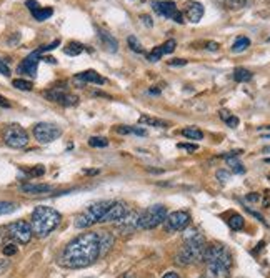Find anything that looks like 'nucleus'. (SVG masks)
I'll return each instance as SVG.
<instances>
[{
	"mask_svg": "<svg viewBox=\"0 0 270 278\" xmlns=\"http://www.w3.org/2000/svg\"><path fill=\"white\" fill-rule=\"evenodd\" d=\"M250 47V40L247 37H239L235 42L232 45V52H235V54H240V52H245Z\"/></svg>",
	"mask_w": 270,
	"mask_h": 278,
	"instance_id": "obj_28",
	"label": "nucleus"
},
{
	"mask_svg": "<svg viewBox=\"0 0 270 278\" xmlns=\"http://www.w3.org/2000/svg\"><path fill=\"white\" fill-rule=\"evenodd\" d=\"M0 107H5V109H9L10 107V102L7 98H5L4 95H0Z\"/></svg>",
	"mask_w": 270,
	"mask_h": 278,
	"instance_id": "obj_42",
	"label": "nucleus"
},
{
	"mask_svg": "<svg viewBox=\"0 0 270 278\" xmlns=\"http://www.w3.org/2000/svg\"><path fill=\"white\" fill-rule=\"evenodd\" d=\"M140 125H150V127H158V128H167L168 123L165 120H160V118H154L149 115H142L139 118Z\"/></svg>",
	"mask_w": 270,
	"mask_h": 278,
	"instance_id": "obj_22",
	"label": "nucleus"
},
{
	"mask_svg": "<svg viewBox=\"0 0 270 278\" xmlns=\"http://www.w3.org/2000/svg\"><path fill=\"white\" fill-rule=\"evenodd\" d=\"M32 14V17L37 22H44V20H47L49 17H52V14H54V10H52L50 7H45V9H42V7H37L35 10H32L30 12Z\"/></svg>",
	"mask_w": 270,
	"mask_h": 278,
	"instance_id": "obj_24",
	"label": "nucleus"
},
{
	"mask_svg": "<svg viewBox=\"0 0 270 278\" xmlns=\"http://www.w3.org/2000/svg\"><path fill=\"white\" fill-rule=\"evenodd\" d=\"M120 278H132V275L130 273H125V275H122Z\"/></svg>",
	"mask_w": 270,
	"mask_h": 278,
	"instance_id": "obj_49",
	"label": "nucleus"
},
{
	"mask_svg": "<svg viewBox=\"0 0 270 278\" xmlns=\"http://www.w3.org/2000/svg\"><path fill=\"white\" fill-rule=\"evenodd\" d=\"M184 15L192 23L200 22V19L204 17V5L200 2H195V0H189L184 5Z\"/></svg>",
	"mask_w": 270,
	"mask_h": 278,
	"instance_id": "obj_16",
	"label": "nucleus"
},
{
	"mask_svg": "<svg viewBox=\"0 0 270 278\" xmlns=\"http://www.w3.org/2000/svg\"><path fill=\"white\" fill-rule=\"evenodd\" d=\"M4 232H5L4 233L5 238L14 240L20 245H27L28 241L32 240V235H33L30 223L25 222V220H19V222L7 225V227L4 228Z\"/></svg>",
	"mask_w": 270,
	"mask_h": 278,
	"instance_id": "obj_7",
	"label": "nucleus"
},
{
	"mask_svg": "<svg viewBox=\"0 0 270 278\" xmlns=\"http://www.w3.org/2000/svg\"><path fill=\"white\" fill-rule=\"evenodd\" d=\"M62 215L58 214L55 208L52 206H35V210L32 212V218H30V227L33 235H37L39 238H45L49 236L54 230L60 225Z\"/></svg>",
	"mask_w": 270,
	"mask_h": 278,
	"instance_id": "obj_4",
	"label": "nucleus"
},
{
	"mask_svg": "<svg viewBox=\"0 0 270 278\" xmlns=\"http://www.w3.org/2000/svg\"><path fill=\"white\" fill-rule=\"evenodd\" d=\"M263 152H267V153H268V152H270V147H267V149H265V150H263Z\"/></svg>",
	"mask_w": 270,
	"mask_h": 278,
	"instance_id": "obj_51",
	"label": "nucleus"
},
{
	"mask_svg": "<svg viewBox=\"0 0 270 278\" xmlns=\"http://www.w3.org/2000/svg\"><path fill=\"white\" fill-rule=\"evenodd\" d=\"M12 85H14L15 88H19V90H23V92H28L32 90V82L30 80H25V79H15L14 82H12Z\"/></svg>",
	"mask_w": 270,
	"mask_h": 278,
	"instance_id": "obj_32",
	"label": "nucleus"
},
{
	"mask_svg": "<svg viewBox=\"0 0 270 278\" xmlns=\"http://www.w3.org/2000/svg\"><path fill=\"white\" fill-rule=\"evenodd\" d=\"M207 49H209V50H212V52L219 50V44H217V42H209V44H207Z\"/></svg>",
	"mask_w": 270,
	"mask_h": 278,
	"instance_id": "obj_44",
	"label": "nucleus"
},
{
	"mask_svg": "<svg viewBox=\"0 0 270 278\" xmlns=\"http://www.w3.org/2000/svg\"><path fill=\"white\" fill-rule=\"evenodd\" d=\"M42 60V52L39 49L30 52L25 58L22 60V63L17 67V72L20 75H27V77H35L37 75V68H39V63Z\"/></svg>",
	"mask_w": 270,
	"mask_h": 278,
	"instance_id": "obj_14",
	"label": "nucleus"
},
{
	"mask_svg": "<svg viewBox=\"0 0 270 278\" xmlns=\"http://www.w3.org/2000/svg\"><path fill=\"white\" fill-rule=\"evenodd\" d=\"M204 262L207 263V271L202 278H228V271L232 268V253L227 247L207 245Z\"/></svg>",
	"mask_w": 270,
	"mask_h": 278,
	"instance_id": "obj_3",
	"label": "nucleus"
},
{
	"mask_svg": "<svg viewBox=\"0 0 270 278\" xmlns=\"http://www.w3.org/2000/svg\"><path fill=\"white\" fill-rule=\"evenodd\" d=\"M180 150H185V152H197L198 150V145H195V144H179L177 145Z\"/></svg>",
	"mask_w": 270,
	"mask_h": 278,
	"instance_id": "obj_36",
	"label": "nucleus"
},
{
	"mask_svg": "<svg viewBox=\"0 0 270 278\" xmlns=\"http://www.w3.org/2000/svg\"><path fill=\"white\" fill-rule=\"evenodd\" d=\"M85 173L87 175H95V173H98V171L97 170H85Z\"/></svg>",
	"mask_w": 270,
	"mask_h": 278,
	"instance_id": "obj_47",
	"label": "nucleus"
},
{
	"mask_svg": "<svg viewBox=\"0 0 270 278\" xmlns=\"http://www.w3.org/2000/svg\"><path fill=\"white\" fill-rule=\"evenodd\" d=\"M182 135L190 140H202L204 138V132L202 130H198L197 127H187L182 130Z\"/></svg>",
	"mask_w": 270,
	"mask_h": 278,
	"instance_id": "obj_26",
	"label": "nucleus"
},
{
	"mask_svg": "<svg viewBox=\"0 0 270 278\" xmlns=\"http://www.w3.org/2000/svg\"><path fill=\"white\" fill-rule=\"evenodd\" d=\"M175 47H177V42H175L174 39H170V40H167V42H163L162 45L155 47L150 54H147V60L149 62H158L163 55L172 54V52L175 50Z\"/></svg>",
	"mask_w": 270,
	"mask_h": 278,
	"instance_id": "obj_18",
	"label": "nucleus"
},
{
	"mask_svg": "<svg viewBox=\"0 0 270 278\" xmlns=\"http://www.w3.org/2000/svg\"><path fill=\"white\" fill-rule=\"evenodd\" d=\"M97 37H98V40H100L102 45H104L109 52H112V54H115V52L119 50V42H117V40H115L109 32H105V30H100V28H97Z\"/></svg>",
	"mask_w": 270,
	"mask_h": 278,
	"instance_id": "obj_20",
	"label": "nucleus"
},
{
	"mask_svg": "<svg viewBox=\"0 0 270 278\" xmlns=\"http://www.w3.org/2000/svg\"><path fill=\"white\" fill-rule=\"evenodd\" d=\"M127 44H128V47H130V50L135 52V54H144V47L139 42V39L135 37V35H130V37L127 39Z\"/></svg>",
	"mask_w": 270,
	"mask_h": 278,
	"instance_id": "obj_31",
	"label": "nucleus"
},
{
	"mask_svg": "<svg viewBox=\"0 0 270 278\" xmlns=\"http://www.w3.org/2000/svg\"><path fill=\"white\" fill-rule=\"evenodd\" d=\"M117 132L122 133V135L133 133V135H139V137H144V135H147V132L142 127H125V125H120V127H117Z\"/></svg>",
	"mask_w": 270,
	"mask_h": 278,
	"instance_id": "obj_27",
	"label": "nucleus"
},
{
	"mask_svg": "<svg viewBox=\"0 0 270 278\" xmlns=\"http://www.w3.org/2000/svg\"><path fill=\"white\" fill-rule=\"evenodd\" d=\"M220 118L227 123V127L235 128L239 125V118L235 115H232L228 110H220Z\"/></svg>",
	"mask_w": 270,
	"mask_h": 278,
	"instance_id": "obj_29",
	"label": "nucleus"
},
{
	"mask_svg": "<svg viewBox=\"0 0 270 278\" xmlns=\"http://www.w3.org/2000/svg\"><path fill=\"white\" fill-rule=\"evenodd\" d=\"M114 200H104V202H97L90 205L89 208L84 210L82 214H79L75 217V228H90L92 225H95L100 222V218L105 215V212L109 210V206L112 205Z\"/></svg>",
	"mask_w": 270,
	"mask_h": 278,
	"instance_id": "obj_5",
	"label": "nucleus"
},
{
	"mask_svg": "<svg viewBox=\"0 0 270 278\" xmlns=\"http://www.w3.org/2000/svg\"><path fill=\"white\" fill-rule=\"evenodd\" d=\"M28 173H30L32 177H42L45 173V168H44V165H37V167L32 168Z\"/></svg>",
	"mask_w": 270,
	"mask_h": 278,
	"instance_id": "obj_37",
	"label": "nucleus"
},
{
	"mask_svg": "<svg viewBox=\"0 0 270 278\" xmlns=\"http://www.w3.org/2000/svg\"><path fill=\"white\" fill-rule=\"evenodd\" d=\"M9 265H10L9 260H0V275H2L4 271L9 268Z\"/></svg>",
	"mask_w": 270,
	"mask_h": 278,
	"instance_id": "obj_41",
	"label": "nucleus"
},
{
	"mask_svg": "<svg viewBox=\"0 0 270 278\" xmlns=\"http://www.w3.org/2000/svg\"><path fill=\"white\" fill-rule=\"evenodd\" d=\"M205 252H207V241L204 235L197 230H187L184 235V245L175 255V263L187 267V265L200 263L205 260Z\"/></svg>",
	"mask_w": 270,
	"mask_h": 278,
	"instance_id": "obj_2",
	"label": "nucleus"
},
{
	"mask_svg": "<svg viewBox=\"0 0 270 278\" xmlns=\"http://www.w3.org/2000/svg\"><path fill=\"white\" fill-rule=\"evenodd\" d=\"M215 2H217V4H219V5H222V7H224V5H225V2H227V0H215Z\"/></svg>",
	"mask_w": 270,
	"mask_h": 278,
	"instance_id": "obj_48",
	"label": "nucleus"
},
{
	"mask_svg": "<svg viewBox=\"0 0 270 278\" xmlns=\"http://www.w3.org/2000/svg\"><path fill=\"white\" fill-rule=\"evenodd\" d=\"M84 50H85V47L82 45L80 42H69L65 47H63V54H65V55H70V57H77V55H80Z\"/></svg>",
	"mask_w": 270,
	"mask_h": 278,
	"instance_id": "obj_23",
	"label": "nucleus"
},
{
	"mask_svg": "<svg viewBox=\"0 0 270 278\" xmlns=\"http://www.w3.org/2000/svg\"><path fill=\"white\" fill-rule=\"evenodd\" d=\"M252 72L247 68H242V67H239L233 70V79H235V82H239V84H244V82H250L252 80Z\"/></svg>",
	"mask_w": 270,
	"mask_h": 278,
	"instance_id": "obj_25",
	"label": "nucleus"
},
{
	"mask_svg": "<svg viewBox=\"0 0 270 278\" xmlns=\"http://www.w3.org/2000/svg\"><path fill=\"white\" fill-rule=\"evenodd\" d=\"M127 212H128V206L125 202H122V200H119V202H112V205L109 206V210L105 212V215L100 218L98 223H117L127 215Z\"/></svg>",
	"mask_w": 270,
	"mask_h": 278,
	"instance_id": "obj_15",
	"label": "nucleus"
},
{
	"mask_svg": "<svg viewBox=\"0 0 270 278\" xmlns=\"http://www.w3.org/2000/svg\"><path fill=\"white\" fill-rule=\"evenodd\" d=\"M260 130H270V125H267V127H259Z\"/></svg>",
	"mask_w": 270,
	"mask_h": 278,
	"instance_id": "obj_50",
	"label": "nucleus"
},
{
	"mask_svg": "<svg viewBox=\"0 0 270 278\" xmlns=\"http://www.w3.org/2000/svg\"><path fill=\"white\" fill-rule=\"evenodd\" d=\"M17 210V205L12 203V202H0V217L2 215H9V214H14Z\"/></svg>",
	"mask_w": 270,
	"mask_h": 278,
	"instance_id": "obj_34",
	"label": "nucleus"
},
{
	"mask_svg": "<svg viewBox=\"0 0 270 278\" xmlns=\"http://www.w3.org/2000/svg\"><path fill=\"white\" fill-rule=\"evenodd\" d=\"M140 19L144 20V23H145L147 27H152V25H154V23H152V19H150L149 15H142V17H140Z\"/></svg>",
	"mask_w": 270,
	"mask_h": 278,
	"instance_id": "obj_43",
	"label": "nucleus"
},
{
	"mask_svg": "<svg viewBox=\"0 0 270 278\" xmlns=\"http://www.w3.org/2000/svg\"><path fill=\"white\" fill-rule=\"evenodd\" d=\"M139 217L140 212L137 210H128L127 215L115 223V230L117 233H120L122 236H128L132 235L135 230H139Z\"/></svg>",
	"mask_w": 270,
	"mask_h": 278,
	"instance_id": "obj_13",
	"label": "nucleus"
},
{
	"mask_svg": "<svg viewBox=\"0 0 270 278\" xmlns=\"http://www.w3.org/2000/svg\"><path fill=\"white\" fill-rule=\"evenodd\" d=\"M167 217V208L163 205H152L144 212H140L139 217V230H154L158 225H162Z\"/></svg>",
	"mask_w": 270,
	"mask_h": 278,
	"instance_id": "obj_6",
	"label": "nucleus"
},
{
	"mask_svg": "<svg viewBox=\"0 0 270 278\" xmlns=\"http://www.w3.org/2000/svg\"><path fill=\"white\" fill-rule=\"evenodd\" d=\"M50 190L52 187L47 185V183H25V185H22V192L28 195H42L49 193Z\"/></svg>",
	"mask_w": 270,
	"mask_h": 278,
	"instance_id": "obj_21",
	"label": "nucleus"
},
{
	"mask_svg": "<svg viewBox=\"0 0 270 278\" xmlns=\"http://www.w3.org/2000/svg\"><path fill=\"white\" fill-rule=\"evenodd\" d=\"M33 137L39 144H52L54 140H57L62 135L60 127L54 125V123H47V122H40L37 125H33Z\"/></svg>",
	"mask_w": 270,
	"mask_h": 278,
	"instance_id": "obj_9",
	"label": "nucleus"
},
{
	"mask_svg": "<svg viewBox=\"0 0 270 278\" xmlns=\"http://www.w3.org/2000/svg\"><path fill=\"white\" fill-rule=\"evenodd\" d=\"M2 250H4L5 257H12V255H15L17 253V245L15 244H5Z\"/></svg>",
	"mask_w": 270,
	"mask_h": 278,
	"instance_id": "obj_35",
	"label": "nucleus"
},
{
	"mask_svg": "<svg viewBox=\"0 0 270 278\" xmlns=\"http://www.w3.org/2000/svg\"><path fill=\"white\" fill-rule=\"evenodd\" d=\"M227 223H228V227H230L232 230H235V232H239V230H242V228H244L245 220H244V217H242V215H232V217L227 220Z\"/></svg>",
	"mask_w": 270,
	"mask_h": 278,
	"instance_id": "obj_30",
	"label": "nucleus"
},
{
	"mask_svg": "<svg viewBox=\"0 0 270 278\" xmlns=\"http://www.w3.org/2000/svg\"><path fill=\"white\" fill-rule=\"evenodd\" d=\"M89 145L93 147V149H102V147L109 145V140L105 137H90L89 138Z\"/></svg>",
	"mask_w": 270,
	"mask_h": 278,
	"instance_id": "obj_33",
	"label": "nucleus"
},
{
	"mask_svg": "<svg viewBox=\"0 0 270 278\" xmlns=\"http://www.w3.org/2000/svg\"><path fill=\"white\" fill-rule=\"evenodd\" d=\"M163 278H180V276L175 273V271H168V273L163 275Z\"/></svg>",
	"mask_w": 270,
	"mask_h": 278,
	"instance_id": "obj_46",
	"label": "nucleus"
},
{
	"mask_svg": "<svg viewBox=\"0 0 270 278\" xmlns=\"http://www.w3.org/2000/svg\"><path fill=\"white\" fill-rule=\"evenodd\" d=\"M265 138H270V133H268V135H265Z\"/></svg>",
	"mask_w": 270,
	"mask_h": 278,
	"instance_id": "obj_53",
	"label": "nucleus"
},
{
	"mask_svg": "<svg viewBox=\"0 0 270 278\" xmlns=\"http://www.w3.org/2000/svg\"><path fill=\"white\" fill-rule=\"evenodd\" d=\"M260 197L257 193H250V195H247V200L249 202H257V200H259Z\"/></svg>",
	"mask_w": 270,
	"mask_h": 278,
	"instance_id": "obj_45",
	"label": "nucleus"
},
{
	"mask_svg": "<svg viewBox=\"0 0 270 278\" xmlns=\"http://www.w3.org/2000/svg\"><path fill=\"white\" fill-rule=\"evenodd\" d=\"M170 67H180V65H187V60H184V58H174V60L168 62Z\"/></svg>",
	"mask_w": 270,
	"mask_h": 278,
	"instance_id": "obj_40",
	"label": "nucleus"
},
{
	"mask_svg": "<svg viewBox=\"0 0 270 278\" xmlns=\"http://www.w3.org/2000/svg\"><path fill=\"white\" fill-rule=\"evenodd\" d=\"M2 138L5 142V145H9L10 149H23L28 144V133L27 130L20 125H7L2 132Z\"/></svg>",
	"mask_w": 270,
	"mask_h": 278,
	"instance_id": "obj_8",
	"label": "nucleus"
},
{
	"mask_svg": "<svg viewBox=\"0 0 270 278\" xmlns=\"http://www.w3.org/2000/svg\"><path fill=\"white\" fill-rule=\"evenodd\" d=\"M74 84H77L80 87H84L87 84H97V85H104L105 79L102 75H98L95 70H85V72H80L74 77Z\"/></svg>",
	"mask_w": 270,
	"mask_h": 278,
	"instance_id": "obj_17",
	"label": "nucleus"
},
{
	"mask_svg": "<svg viewBox=\"0 0 270 278\" xmlns=\"http://www.w3.org/2000/svg\"><path fill=\"white\" fill-rule=\"evenodd\" d=\"M44 97L50 102L63 105V107H74V105L79 103V97L70 93L65 87H52L44 92Z\"/></svg>",
	"mask_w": 270,
	"mask_h": 278,
	"instance_id": "obj_10",
	"label": "nucleus"
},
{
	"mask_svg": "<svg viewBox=\"0 0 270 278\" xmlns=\"http://www.w3.org/2000/svg\"><path fill=\"white\" fill-rule=\"evenodd\" d=\"M98 258V235L97 232H87L75 236L63 248L58 263L63 268L79 270L87 268Z\"/></svg>",
	"mask_w": 270,
	"mask_h": 278,
	"instance_id": "obj_1",
	"label": "nucleus"
},
{
	"mask_svg": "<svg viewBox=\"0 0 270 278\" xmlns=\"http://www.w3.org/2000/svg\"><path fill=\"white\" fill-rule=\"evenodd\" d=\"M98 235V257H105L114 248L115 236L110 232H97Z\"/></svg>",
	"mask_w": 270,
	"mask_h": 278,
	"instance_id": "obj_19",
	"label": "nucleus"
},
{
	"mask_svg": "<svg viewBox=\"0 0 270 278\" xmlns=\"http://www.w3.org/2000/svg\"><path fill=\"white\" fill-rule=\"evenodd\" d=\"M217 179H219L222 183H225V182H228V179H230V173H228L227 170H219L217 171Z\"/></svg>",
	"mask_w": 270,
	"mask_h": 278,
	"instance_id": "obj_38",
	"label": "nucleus"
},
{
	"mask_svg": "<svg viewBox=\"0 0 270 278\" xmlns=\"http://www.w3.org/2000/svg\"><path fill=\"white\" fill-rule=\"evenodd\" d=\"M154 10L155 14L165 17V19H170L177 23H184V15L179 10V7L175 5V2L172 0H160V2H154Z\"/></svg>",
	"mask_w": 270,
	"mask_h": 278,
	"instance_id": "obj_12",
	"label": "nucleus"
},
{
	"mask_svg": "<svg viewBox=\"0 0 270 278\" xmlns=\"http://www.w3.org/2000/svg\"><path fill=\"white\" fill-rule=\"evenodd\" d=\"M0 74L5 75V77H9L10 75V68H9V65L5 60H0Z\"/></svg>",
	"mask_w": 270,
	"mask_h": 278,
	"instance_id": "obj_39",
	"label": "nucleus"
},
{
	"mask_svg": "<svg viewBox=\"0 0 270 278\" xmlns=\"http://www.w3.org/2000/svg\"><path fill=\"white\" fill-rule=\"evenodd\" d=\"M163 225H165V230L168 233L184 232V230H187V227L190 225V215L184 210L172 212V214H167L165 220H163Z\"/></svg>",
	"mask_w": 270,
	"mask_h": 278,
	"instance_id": "obj_11",
	"label": "nucleus"
},
{
	"mask_svg": "<svg viewBox=\"0 0 270 278\" xmlns=\"http://www.w3.org/2000/svg\"><path fill=\"white\" fill-rule=\"evenodd\" d=\"M265 163H270V158H265Z\"/></svg>",
	"mask_w": 270,
	"mask_h": 278,
	"instance_id": "obj_52",
	"label": "nucleus"
}]
</instances>
